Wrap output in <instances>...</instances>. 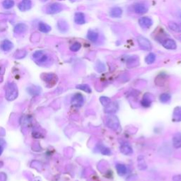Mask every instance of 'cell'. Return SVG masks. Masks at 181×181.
Masks as SVG:
<instances>
[{"mask_svg": "<svg viewBox=\"0 0 181 181\" xmlns=\"http://www.w3.org/2000/svg\"><path fill=\"white\" fill-rule=\"evenodd\" d=\"M134 11L136 14H143L147 12L148 6L144 3H137L134 6Z\"/></svg>", "mask_w": 181, "mask_h": 181, "instance_id": "cell-7", "label": "cell"}, {"mask_svg": "<svg viewBox=\"0 0 181 181\" xmlns=\"http://www.w3.org/2000/svg\"><path fill=\"white\" fill-rule=\"evenodd\" d=\"M173 120L175 122L181 121V107H177L175 108L173 114Z\"/></svg>", "mask_w": 181, "mask_h": 181, "instance_id": "cell-19", "label": "cell"}, {"mask_svg": "<svg viewBox=\"0 0 181 181\" xmlns=\"http://www.w3.org/2000/svg\"><path fill=\"white\" fill-rule=\"evenodd\" d=\"M48 59V56L47 55H42L41 58H39L38 59H37V62L40 63H44Z\"/></svg>", "mask_w": 181, "mask_h": 181, "instance_id": "cell-33", "label": "cell"}, {"mask_svg": "<svg viewBox=\"0 0 181 181\" xmlns=\"http://www.w3.org/2000/svg\"><path fill=\"white\" fill-rule=\"evenodd\" d=\"M74 21L78 25H82L86 23L85 15L81 12H77L74 15Z\"/></svg>", "mask_w": 181, "mask_h": 181, "instance_id": "cell-12", "label": "cell"}, {"mask_svg": "<svg viewBox=\"0 0 181 181\" xmlns=\"http://www.w3.org/2000/svg\"><path fill=\"white\" fill-rule=\"evenodd\" d=\"M106 124L109 127L115 130L120 127V123H119L118 118L115 115L109 116L107 118V120H106Z\"/></svg>", "mask_w": 181, "mask_h": 181, "instance_id": "cell-3", "label": "cell"}, {"mask_svg": "<svg viewBox=\"0 0 181 181\" xmlns=\"http://www.w3.org/2000/svg\"><path fill=\"white\" fill-rule=\"evenodd\" d=\"M140 63V59L137 56H132L129 58L127 61V65L129 67H135Z\"/></svg>", "mask_w": 181, "mask_h": 181, "instance_id": "cell-14", "label": "cell"}, {"mask_svg": "<svg viewBox=\"0 0 181 181\" xmlns=\"http://www.w3.org/2000/svg\"><path fill=\"white\" fill-rule=\"evenodd\" d=\"M101 153H103L104 155H109L110 153V151L109 149L107 148H103L102 150H101Z\"/></svg>", "mask_w": 181, "mask_h": 181, "instance_id": "cell-35", "label": "cell"}, {"mask_svg": "<svg viewBox=\"0 0 181 181\" xmlns=\"http://www.w3.org/2000/svg\"><path fill=\"white\" fill-rule=\"evenodd\" d=\"M76 88L79 89H81V90L86 91L87 93H91V89L90 88V86H88L87 84H81V85H78L76 86Z\"/></svg>", "mask_w": 181, "mask_h": 181, "instance_id": "cell-29", "label": "cell"}, {"mask_svg": "<svg viewBox=\"0 0 181 181\" xmlns=\"http://www.w3.org/2000/svg\"><path fill=\"white\" fill-rule=\"evenodd\" d=\"M84 103V96L80 93L74 94L71 101V105L77 108L81 107V106H83Z\"/></svg>", "mask_w": 181, "mask_h": 181, "instance_id": "cell-5", "label": "cell"}, {"mask_svg": "<svg viewBox=\"0 0 181 181\" xmlns=\"http://www.w3.org/2000/svg\"><path fill=\"white\" fill-rule=\"evenodd\" d=\"M18 88L14 83H9L6 88V98L8 101H14L18 97Z\"/></svg>", "mask_w": 181, "mask_h": 181, "instance_id": "cell-1", "label": "cell"}, {"mask_svg": "<svg viewBox=\"0 0 181 181\" xmlns=\"http://www.w3.org/2000/svg\"><path fill=\"white\" fill-rule=\"evenodd\" d=\"M123 14V9L120 7H113L110 11V16L112 18H120Z\"/></svg>", "mask_w": 181, "mask_h": 181, "instance_id": "cell-10", "label": "cell"}, {"mask_svg": "<svg viewBox=\"0 0 181 181\" xmlns=\"http://www.w3.org/2000/svg\"><path fill=\"white\" fill-rule=\"evenodd\" d=\"M120 152L125 155H131L133 153V150L130 145L128 144H123L120 147Z\"/></svg>", "mask_w": 181, "mask_h": 181, "instance_id": "cell-16", "label": "cell"}, {"mask_svg": "<svg viewBox=\"0 0 181 181\" xmlns=\"http://www.w3.org/2000/svg\"><path fill=\"white\" fill-rule=\"evenodd\" d=\"M13 43L9 40H4L1 44V48L3 51L8 52L13 48Z\"/></svg>", "mask_w": 181, "mask_h": 181, "instance_id": "cell-17", "label": "cell"}, {"mask_svg": "<svg viewBox=\"0 0 181 181\" xmlns=\"http://www.w3.org/2000/svg\"><path fill=\"white\" fill-rule=\"evenodd\" d=\"M42 55H43V52L38 50V51H36V53H34V54H33V57L34 59H38L39 58H41Z\"/></svg>", "mask_w": 181, "mask_h": 181, "instance_id": "cell-34", "label": "cell"}, {"mask_svg": "<svg viewBox=\"0 0 181 181\" xmlns=\"http://www.w3.org/2000/svg\"><path fill=\"white\" fill-rule=\"evenodd\" d=\"M170 98H171V96L169 93H165L160 96V101L163 103H168L170 101Z\"/></svg>", "mask_w": 181, "mask_h": 181, "instance_id": "cell-25", "label": "cell"}, {"mask_svg": "<svg viewBox=\"0 0 181 181\" xmlns=\"http://www.w3.org/2000/svg\"><path fill=\"white\" fill-rule=\"evenodd\" d=\"M70 1H71V2H74V1H76V0H70Z\"/></svg>", "mask_w": 181, "mask_h": 181, "instance_id": "cell-38", "label": "cell"}, {"mask_svg": "<svg viewBox=\"0 0 181 181\" xmlns=\"http://www.w3.org/2000/svg\"><path fill=\"white\" fill-rule=\"evenodd\" d=\"M163 46L168 50H175L177 48L175 42L172 39H166L163 42Z\"/></svg>", "mask_w": 181, "mask_h": 181, "instance_id": "cell-9", "label": "cell"}, {"mask_svg": "<svg viewBox=\"0 0 181 181\" xmlns=\"http://www.w3.org/2000/svg\"><path fill=\"white\" fill-rule=\"evenodd\" d=\"M100 101L101 103H102L104 106H106L111 102L110 98L108 97H104V96H102V97L100 98Z\"/></svg>", "mask_w": 181, "mask_h": 181, "instance_id": "cell-32", "label": "cell"}, {"mask_svg": "<svg viewBox=\"0 0 181 181\" xmlns=\"http://www.w3.org/2000/svg\"><path fill=\"white\" fill-rule=\"evenodd\" d=\"M139 24L143 28H149L152 26L153 21L149 17H142V18L139 19Z\"/></svg>", "mask_w": 181, "mask_h": 181, "instance_id": "cell-6", "label": "cell"}, {"mask_svg": "<svg viewBox=\"0 0 181 181\" xmlns=\"http://www.w3.org/2000/svg\"><path fill=\"white\" fill-rule=\"evenodd\" d=\"M2 152V147L0 146V154H1Z\"/></svg>", "mask_w": 181, "mask_h": 181, "instance_id": "cell-37", "label": "cell"}, {"mask_svg": "<svg viewBox=\"0 0 181 181\" xmlns=\"http://www.w3.org/2000/svg\"><path fill=\"white\" fill-rule=\"evenodd\" d=\"M116 169H117L118 175H125L127 172V168L126 167V166L122 164V163H118L116 165Z\"/></svg>", "mask_w": 181, "mask_h": 181, "instance_id": "cell-20", "label": "cell"}, {"mask_svg": "<svg viewBox=\"0 0 181 181\" xmlns=\"http://www.w3.org/2000/svg\"><path fill=\"white\" fill-rule=\"evenodd\" d=\"M87 38L90 41L93 42V43H95V42L97 41L98 39V33L90 30V31H88L87 33Z\"/></svg>", "mask_w": 181, "mask_h": 181, "instance_id": "cell-21", "label": "cell"}, {"mask_svg": "<svg viewBox=\"0 0 181 181\" xmlns=\"http://www.w3.org/2000/svg\"><path fill=\"white\" fill-rule=\"evenodd\" d=\"M168 27H169L170 30H172V31L175 32H177V33L181 32V27L178 24L175 23V22L170 21L168 23Z\"/></svg>", "mask_w": 181, "mask_h": 181, "instance_id": "cell-24", "label": "cell"}, {"mask_svg": "<svg viewBox=\"0 0 181 181\" xmlns=\"http://www.w3.org/2000/svg\"><path fill=\"white\" fill-rule=\"evenodd\" d=\"M62 10V5L59 3H53L48 5L47 7L46 12L50 14L59 13Z\"/></svg>", "mask_w": 181, "mask_h": 181, "instance_id": "cell-4", "label": "cell"}, {"mask_svg": "<svg viewBox=\"0 0 181 181\" xmlns=\"http://www.w3.org/2000/svg\"><path fill=\"white\" fill-rule=\"evenodd\" d=\"M117 109H118L117 103L110 102L108 105L106 106L105 112L106 113H115V111H117Z\"/></svg>", "mask_w": 181, "mask_h": 181, "instance_id": "cell-18", "label": "cell"}, {"mask_svg": "<svg viewBox=\"0 0 181 181\" xmlns=\"http://www.w3.org/2000/svg\"><path fill=\"white\" fill-rule=\"evenodd\" d=\"M38 29L43 33H49L51 31V27L49 25L43 23V22H40L38 25Z\"/></svg>", "mask_w": 181, "mask_h": 181, "instance_id": "cell-23", "label": "cell"}, {"mask_svg": "<svg viewBox=\"0 0 181 181\" xmlns=\"http://www.w3.org/2000/svg\"><path fill=\"white\" fill-rule=\"evenodd\" d=\"M81 45L76 42V43H74V44L71 45L70 47V50L72 52H77L81 49Z\"/></svg>", "mask_w": 181, "mask_h": 181, "instance_id": "cell-30", "label": "cell"}, {"mask_svg": "<svg viewBox=\"0 0 181 181\" xmlns=\"http://www.w3.org/2000/svg\"><path fill=\"white\" fill-rule=\"evenodd\" d=\"M58 28L62 33H66L69 30V25L66 21L60 19L58 21Z\"/></svg>", "mask_w": 181, "mask_h": 181, "instance_id": "cell-11", "label": "cell"}, {"mask_svg": "<svg viewBox=\"0 0 181 181\" xmlns=\"http://www.w3.org/2000/svg\"><path fill=\"white\" fill-rule=\"evenodd\" d=\"M173 145L176 149L181 147V133H176L173 137Z\"/></svg>", "mask_w": 181, "mask_h": 181, "instance_id": "cell-15", "label": "cell"}, {"mask_svg": "<svg viewBox=\"0 0 181 181\" xmlns=\"http://www.w3.org/2000/svg\"><path fill=\"white\" fill-rule=\"evenodd\" d=\"M173 181H181V175H176L173 177Z\"/></svg>", "mask_w": 181, "mask_h": 181, "instance_id": "cell-36", "label": "cell"}, {"mask_svg": "<svg viewBox=\"0 0 181 181\" xmlns=\"http://www.w3.org/2000/svg\"><path fill=\"white\" fill-rule=\"evenodd\" d=\"M155 60H156V55H155V54H153V53H149L145 58V62L148 64H153L155 62Z\"/></svg>", "mask_w": 181, "mask_h": 181, "instance_id": "cell-27", "label": "cell"}, {"mask_svg": "<svg viewBox=\"0 0 181 181\" xmlns=\"http://www.w3.org/2000/svg\"><path fill=\"white\" fill-rule=\"evenodd\" d=\"M27 29H28V26H27L26 24L23 23H20L16 25V26L14 27V33L16 34H22L24 33L25 32L27 31Z\"/></svg>", "mask_w": 181, "mask_h": 181, "instance_id": "cell-13", "label": "cell"}, {"mask_svg": "<svg viewBox=\"0 0 181 181\" xmlns=\"http://www.w3.org/2000/svg\"><path fill=\"white\" fill-rule=\"evenodd\" d=\"M137 43L140 45V48L146 51H150L152 48V45L151 42L147 38L143 36H138L137 38Z\"/></svg>", "mask_w": 181, "mask_h": 181, "instance_id": "cell-2", "label": "cell"}, {"mask_svg": "<svg viewBox=\"0 0 181 181\" xmlns=\"http://www.w3.org/2000/svg\"><path fill=\"white\" fill-rule=\"evenodd\" d=\"M2 6L6 9H11L14 6V0H4L2 2Z\"/></svg>", "mask_w": 181, "mask_h": 181, "instance_id": "cell-26", "label": "cell"}, {"mask_svg": "<svg viewBox=\"0 0 181 181\" xmlns=\"http://www.w3.org/2000/svg\"><path fill=\"white\" fill-rule=\"evenodd\" d=\"M96 69L98 72H102V71H103L106 69L105 64L102 62H98L96 65Z\"/></svg>", "mask_w": 181, "mask_h": 181, "instance_id": "cell-31", "label": "cell"}, {"mask_svg": "<svg viewBox=\"0 0 181 181\" xmlns=\"http://www.w3.org/2000/svg\"><path fill=\"white\" fill-rule=\"evenodd\" d=\"M138 168L140 170H145L147 168V165L144 162V159L142 156L138 158Z\"/></svg>", "mask_w": 181, "mask_h": 181, "instance_id": "cell-28", "label": "cell"}, {"mask_svg": "<svg viewBox=\"0 0 181 181\" xmlns=\"http://www.w3.org/2000/svg\"><path fill=\"white\" fill-rule=\"evenodd\" d=\"M149 96H150V95L149 93L146 94L145 96H144L142 102H141V103H142V106H144V107H145V108L149 107V106H151V104H152V100L150 98Z\"/></svg>", "mask_w": 181, "mask_h": 181, "instance_id": "cell-22", "label": "cell"}, {"mask_svg": "<svg viewBox=\"0 0 181 181\" xmlns=\"http://www.w3.org/2000/svg\"><path fill=\"white\" fill-rule=\"evenodd\" d=\"M180 19H181V12H180Z\"/></svg>", "mask_w": 181, "mask_h": 181, "instance_id": "cell-39", "label": "cell"}, {"mask_svg": "<svg viewBox=\"0 0 181 181\" xmlns=\"http://www.w3.org/2000/svg\"><path fill=\"white\" fill-rule=\"evenodd\" d=\"M32 2L31 0H22L18 4V8L20 11H26L31 8Z\"/></svg>", "mask_w": 181, "mask_h": 181, "instance_id": "cell-8", "label": "cell"}]
</instances>
